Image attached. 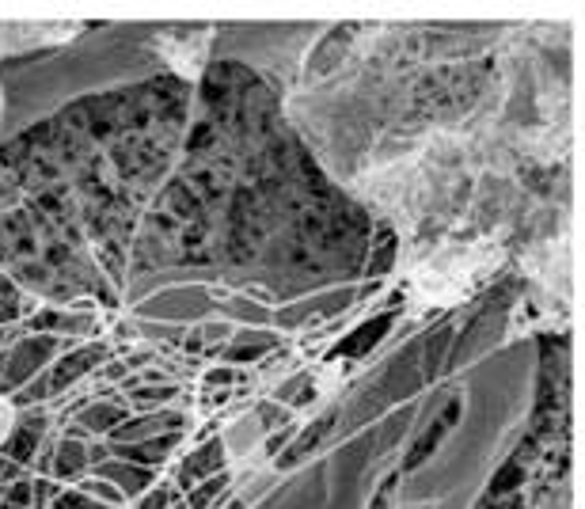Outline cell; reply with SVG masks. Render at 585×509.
Segmentation results:
<instances>
[{
    "mask_svg": "<svg viewBox=\"0 0 585 509\" xmlns=\"http://www.w3.org/2000/svg\"><path fill=\"white\" fill-rule=\"evenodd\" d=\"M536 392L532 339L502 342V320L479 316L472 354H456V373L441 377V396L426 430L434 445L403 456L392 472V509H472L494 468L529 422Z\"/></svg>",
    "mask_w": 585,
    "mask_h": 509,
    "instance_id": "6da1fadb",
    "label": "cell"
},
{
    "mask_svg": "<svg viewBox=\"0 0 585 509\" xmlns=\"http://www.w3.org/2000/svg\"><path fill=\"white\" fill-rule=\"evenodd\" d=\"M152 27H84L54 46L0 61V145L95 95L141 88L168 76Z\"/></svg>",
    "mask_w": 585,
    "mask_h": 509,
    "instance_id": "7a4b0ae2",
    "label": "cell"
},
{
    "mask_svg": "<svg viewBox=\"0 0 585 509\" xmlns=\"http://www.w3.org/2000/svg\"><path fill=\"white\" fill-rule=\"evenodd\" d=\"M437 396L441 384L426 396L418 392L403 399L358 430L323 437L320 449H312L304 464H297L251 509H373V498L388 487L392 472L434 415Z\"/></svg>",
    "mask_w": 585,
    "mask_h": 509,
    "instance_id": "3957f363",
    "label": "cell"
},
{
    "mask_svg": "<svg viewBox=\"0 0 585 509\" xmlns=\"http://www.w3.org/2000/svg\"><path fill=\"white\" fill-rule=\"evenodd\" d=\"M16 426H19V411L8 403V399L0 396V453L8 449V441H12V434H16Z\"/></svg>",
    "mask_w": 585,
    "mask_h": 509,
    "instance_id": "277c9868",
    "label": "cell"
},
{
    "mask_svg": "<svg viewBox=\"0 0 585 509\" xmlns=\"http://www.w3.org/2000/svg\"><path fill=\"white\" fill-rule=\"evenodd\" d=\"M0 122H4V92H0Z\"/></svg>",
    "mask_w": 585,
    "mask_h": 509,
    "instance_id": "5b68a950",
    "label": "cell"
}]
</instances>
